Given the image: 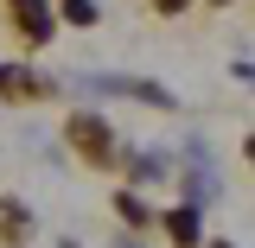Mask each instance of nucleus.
I'll return each mask as SVG.
<instances>
[{"instance_id": "1", "label": "nucleus", "mask_w": 255, "mask_h": 248, "mask_svg": "<svg viewBox=\"0 0 255 248\" xmlns=\"http://www.w3.org/2000/svg\"><path fill=\"white\" fill-rule=\"evenodd\" d=\"M70 89L102 102V95H115V102H147V108H179V95L153 83V77H128V70H77L70 77Z\"/></svg>"}, {"instance_id": "2", "label": "nucleus", "mask_w": 255, "mask_h": 248, "mask_svg": "<svg viewBox=\"0 0 255 248\" xmlns=\"http://www.w3.org/2000/svg\"><path fill=\"white\" fill-rule=\"evenodd\" d=\"M172 178H179V191H185L191 204H217L223 197V178H217V153L191 134V140H179V153H172Z\"/></svg>"}, {"instance_id": "3", "label": "nucleus", "mask_w": 255, "mask_h": 248, "mask_svg": "<svg viewBox=\"0 0 255 248\" xmlns=\"http://www.w3.org/2000/svg\"><path fill=\"white\" fill-rule=\"evenodd\" d=\"M64 140H70V153L83 159V165H122V147H115V127L102 121L96 108H77V115L64 121Z\"/></svg>"}, {"instance_id": "4", "label": "nucleus", "mask_w": 255, "mask_h": 248, "mask_svg": "<svg viewBox=\"0 0 255 248\" xmlns=\"http://www.w3.org/2000/svg\"><path fill=\"white\" fill-rule=\"evenodd\" d=\"M6 13H13V32L26 45H51L58 38V6L51 0H6Z\"/></svg>"}, {"instance_id": "5", "label": "nucleus", "mask_w": 255, "mask_h": 248, "mask_svg": "<svg viewBox=\"0 0 255 248\" xmlns=\"http://www.w3.org/2000/svg\"><path fill=\"white\" fill-rule=\"evenodd\" d=\"M159 229H166V242L172 248H204V204H172V210H159Z\"/></svg>"}, {"instance_id": "6", "label": "nucleus", "mask_w": 255, "mask_h": 248, "mask_svg": "<svg viewBox=\"0 0 255 248\" xmlns=\"http://www.w3.org/2000/svg\"><path fill=\"white\" fill-rule=\"evenodd\" d=\"M32 95H51V83L26 64H0V102H32Z\"/></svg>"}, {"instance_id": "7", "label": "nucleus", "mask_w": 255, "mask_h": 248, "mask_svg": "<svg viewBox=\"0 0 255 248\" xmlns=\"http://www.w3.org/2000/svg\"><path fill=\"white\" fill-rule=\"evenodd\" d=\"M32 236V204L26 197H0V248H19Z\"/></svg>"}, {"instance_id": "8", "label": "nucleus", "mask_w": 255, "mask_h": 248, "mask_svg": "<svg viewBox=\"0 0 255 248\" xmlns=\"http://www.w3.org/2000/svg\"><path fill=\"white\" fill-rule=\"evenodd\" d=\"M115 217H122V223H134V229L159 223V217H153V204H147V197H140L134 185H128V191H115Z\"/></svg>"}, {"instance_id": "9", "label": "nucleus", "mask_w": 255, "mask_h": 248, "mask_svg": "<svg viewBox=\"0 0 255 248\" xmlns=\"http://www.w3.org/2000/svg\"><path fill=\"white\" fill-rule=\"evenodd\" d=\"M58 19H64V26H96L102 6H96V0H58Z\"/></svg>"}, {"instance_id": "10", "label": "nucleus", "mask_w": 255, "mask_h": 248, "mask_svg": "<svg viewBox=\"0 0 255 248\" xmlns=\"http://www.w3.org/2000/svg\"><path fill=\"white\" fill-rule=\"evenodd\" d=\"M191 0H153V13H166V19H172V13H185Z\"/></svg>"}, {"instance_id": "11", "label": "nucleus", "mask_w": 255, "mask_h": 248, "mask_svg": "<svg viewBox=\"0 0 255 248\" xmlns=\"http://www.w3.org/2000/svg\"><path fill=\"white\" fill-rule=\"evenodd\" d=\"M243 153H249V165H255V134H249V140H243Z\"/></svg>"}, {"instance_id": "12", "label": "nucleus", "mask_w": 255, "mask_h": 248, "mask_svg": "<svg viewBox=\"0 0 255 248\" xmlns=\"http://www.w3.org/2000/svg\"><path fill=\"white\" fill-rule=\"evenodd\" d=\"M204 248H230V242H211V236H204Z\"/></svg>"}, {"instance_id": "13", "label": "nucleus", "mask_w": 255, "mask_h": 248, "mask_svg": "<svg viewBox=\"0 0 255 248\" xmlns=\"http://www.w3.org/2000/svg\"><path fill=\"white\" fill-rule=\"evenodd\" d=\"M211 6H230V0H211Z\"/></svg>"}]
</instances>
